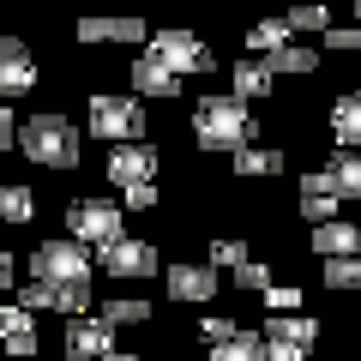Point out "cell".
Returning a JSON list of instances; mask_svg holds the SVG:
<instances>
[{"instance_id":"33","label":"cell","mask_w":361,"mask_h":361,"mask_svg":"<svg viewBox=\"0 0 361 361\" xmlns=\"http://www.w3.org/2000/svg\"><path fill=\"white\" fill-rule=\"evenodd\" d=\"M319 49H331V54H361V30L355 25H349V30H325V37H319Z\"/></svg>"},{"instance_id":"20","label":"cell","mask_w":361,"mask_h":361,"mask_svg":"<svg viewBox=\"0 0 361 361\" xmlns=\"http://www.w3.org/2000/svg\"><path fill=\"white\" fill-rule=\"evenodd\" d=\"M295 42V30H289V18H259V25L241 30V49L253 54V61H271L277 49H289Z\"/></svg>"},{"instance_id":"10","label":"cell","mask_w":361,"mask_h":361,"mask_svg":"<svg viewBox=\"0 0 361 361\" xmlns=\"http://www.w3.org/2000/svg\"><path fill=\"white\" fill-rule=\"evenodd\" d=\"M61 349H66V361H103V355H115V325L103 319V313H90V319H66V337H61Z\"/></svg>"},{"instance_id":"25","label":"cell","mask_w":361,"mask_h":361,"mask_svg":"<svg viewBox=\"0 0 361 361\" xmlns=\"http://www.w3.org/2000/svg\"><path fill=\"white\" fill-rule=\"evenodd\" d=\"M325 175L337 180L343 199H361V151H331L325 157Z\"/></svg>"},{"instance_id":"22","label":"cell","mask_w":361,"mask_h":361,"mask_svg":"<svg viewBox=\"0 0 361 361\" xmlns=\"http://www.w3.org/2000/svg\"><path fill=\"white\" fill-rule=\"evenodd\" d=\"M97 313H103V319L115 325V331H127V325H151V319H157V307H151L145 295H109Z\"/></svg>"},{"instance_id":"4","label":"cell","mask_w":361,"mask_h":361,"mask_svg":"<svg viewBox=\"0 0 361 361\" xmlns=\"http://www.w3.org/2000/svg\"><path fill=\"white\" fill-rule=\"evenodd\" d=\"M66 235H73L78 247H90V253H109L115 241H127V211H121V199H73L66 205Z\"/></svg>"},{"instance_id":"35","label":"cell","mask_w":361,"mask_h":361,"mask_svg":"<svg viewBox=\"0 0 361 361\" xmlns=\"http://www.w3.org/2000/svg\"><path fill=\"white\" fill-rule=\"evenodd\" d=\"M18 121H25V115H13V109L0 103V157H6V151H18Z\"/></svg>"},{"instance_id":"7","label":"cell","mask_w":361,"mask_h":361,"mask_svg":"<svg viewBox=\"0 0 361 361\" xmlns=\"http://www.w3.org/2000/svg\"><path fill=\"white\" fill-rule=\"evenodd\" d=\"M145 49H151L175 78H187V73H199V78L217 73V54H211V42L193 37V30H151V42H145Z\"/></svg>"},{"instance_id":"39","label":"cell","mask_w":361,"mask_h":361,"mask_svg":"<svg viewBox=\"0 0 361 361\" xmlns=\"http://www.w3.org/2000/svg\"><path fill=\"white\" fill-rule=\"evenodd\" d=\"M355 18H361V0H355Z\"/></svg>"},{"instance_id":"11","label":"cell","mask_w":361,"mask_h":361,"mask_svg":"<svg viewBox=\"0 0 361 361\" xmlns=\"http://www.w3.org/2000/svg\"><path fill=\"white\" fill-rule=\"evenodd\" d=\"M127 90L139 97V103H175V97H180V78L145 49V54H133V66H127Z\"/></svg>"},{"instance_id":"40","label":"cell","mask_w":361,"mask_h":361,"mask_svg":"<svg viewBox=\"0 0 361 361\" xmlns=\"http://www.w3.org/2000/svg\"><path fill=\"white\" fill-rule=\"evenodd\" d=\"M0 37H6V30H0Z\"/></svg>"},{"instance_id":"34","label":"cell","mask_w":361,"mask_h":361,"mask_svg":"<svg viewBox=\"0 0 361 361\" xmlns=\"http://www.w3.org/2000/svg\"><path fill=\"white\" fill-rule=\"evenodd\" d=\"M163 205V187H133V193H121V211H157Z\"/></svg>"},{"instance_id":"38","label":"cell","mask_w":361,"mask_h":361,"mask_svg":"<svg viewBox=\"0 0 361 361\" xmlns=\"http://www.w3.org/2000/svg\"><path fill=\"white\" fill-rule=\"evenodd\" d=\"M103 361H145V355H133V349H115V355H103Z\"/></svg>"},{"instance_id":"1","label":"cell","mask_w":361,"mask_h":361,"mask_svg":"<svg viewBox=\"0 0 361 361\" xmlns=\"http://www.w3.org/2000/svg\"><path fill=\"white\" fill-rule=\"evenodd\" d=\"M18 151H25V163L66 175V169L85 163V127L66 121L61 109H37V115L18 121Z\"/></svg>"},{"instance_id":"9","label":"cell","mask_w":361,"mask_h":361,"mask_svg":"<svg viewBox=\"0 0 361 361\" xmlns=\"http://www.w3.org/2000/svg\"><path fill=\"white\" fill-rule=\"evenodd\" d=\"M163 289H169V301L175 307H211L217 301V289H223V271H211L205 259H175V265L163 271Z\"/></svg>"},{"instance_id":"14","label":"cell","mask_w":361,"mask_h":361,"mask_svg":"<svg viewBox=\"0 0 361 361\" xmlns=\"http://www.w3.org/2000/svg\"><path fill=\"white\" fill-rule=\"evenodd\" d=\"M37 313H25L18 301H0V355H13V361H30L37 355Z\"/></svg>"},{"instance_id":"17","label":"cell","mask_w":361,"mask_h":361,"mask_svg":"<svg viewBox=\"0 0 361 361\" xmlns=\"http://www.w3.org/2000/svg\"><path fill=\"white\" fill-rule=\"evenodd\" d=\"M307 247L319 253V265H325V259H361V223L337 217V223H325V229H313Z\"/></svg>"},{"instance_id":"32","label":"cell","mask_w":361,"mask_h":361,"mask_svg":"<svg viewBox=\"0 0 361 361\" xmlns=\"http://www.w3.org/2000/svg\"><path fill=\"white\" fill-rule=\"evenodd\" d=\"M337 205H343V199H307V193L295 199V211H301V217L313 223V229H325V223H337Z\"/></svg>"},{"instance_id":"36","label":"cell","mask_w":361,"mask_h":361,"mask_svg":"<svg viewBox=\"0 0 361 361\" xmlns=\"http://www.w3.org/2000/svg\"><path fill=\"white\" fill-rule=\"evenodd\" d=\"M6 289H18V259L0 247V301H6Z\"/></svg>"},{"instance_id":"6","label":"cell","mask_w":361,"mask_h":361,"mask_svg":"<svg viewBox=\"0 0 361 361\" xmlns=\"http://www.w3.org/2000/svg\"><path fill=\"white\" fill-rule=\"evenodd\" d=\"M97 271L103 277H115V283H151V277H163V247L157 241H139V235H127V241H115L109 253H97Z\"/></svg>"},{"instance_id":"37","label":"cell","mask_w":361,"mask_h":361,"mask_svg":"<svg viewBox=\"0 0 361 361\" xmlns=\"http://www.w3.org/2000/svg\"><path fill=\"white\" fill-rule=\"evenodd\" d=\"M265 361H313V355H301V349H289V343H271V337H265Z\"/></svg>"},{"instance_id":"15","label":"cell","mask_w":361,"mask_h":361,"mask_svg":"<svg viewBox=\"0 0 361 361\" xmlns=\"http://www.w3.org/2000/svg\"><path fill=\"white\" fill-rule=\"evenodd\" d=\"M265 337H271V343L301 349V355H313V349H319V337H325V325L313 319V313H271V319H265Z\"/></svg>"},{"instance_id":"29","label":"cell","mask_w":361,"mask_h":361,"mask_svg":"<svg viewBox=\"0 0 361 361\" xmlns=\"http://www.w3.org/2000/svg\"><path fill=\"white\" fill-rule=\"evenodd\" d=\"M54 301H61V289H54V283H37V277L18 283V307H25V313H54Z\"/></svg>"},{"instance_id":"27","label":"cell","mask_w":361,"mask_h":361,"mask_svg":"<svg viewBox=\"0 0 361 361\" xmlns=\"http://www.w3.org/2000/svg\"><path fill=\"white\" fill-rule=\"evenodd\" d=\"M199 343H205L211 349V355H217V349L223 343H235V337H241V319H229V313H205V319H199Z\"/></svg>"},{"instance_id":"18","label":"cell","mask_w":361,"mask_h":361,"mask_svg":"<svg viewBox=\"0 0 361 361\" xmlns=\"http://www.w3.org/2000/svg\"><path fill=\"white\" fill-rule=\"evenodd\" d=\"M283 163H289V157L277 151V145H247V151L229 157L235 180H277V175H283Z\"/></svg>"},{"instance_id":"28","label":"cell","mask_w":361,"mask_h":361,"mask_svg":"<svg viewBox=\"0 0 361 361\" xmlns=\"http://www.w3.org/2000/svg\"><path fill=\"white\" fill-rule=\"evenodd\" d=\"M229 283H235V289H241V295H265V289H271V283H277V271H271V265H265V259H247V265H241V271H235Z\"/></svg>"},{"instance_id":"16","label":"cell","mask_w":361,"mask_h":361,"mask_svg":"<svg viewBox=\"0 0 361 361\" xmlns=\"http://www.w3.org/2000/svg\"><path fill=\"white\" fill-rule=\"evenodd\" d=\"M325 127H331V151H361V90H343L325 109Z\"/></svg>"},{"instance_id":"23","label":"cell","mask_w":361,"mask_h":361,"mask_svg":"<svg viewBox=\"0 0 361 361\" xmlns=\"http://www.w3.org/2000/svg\"><path fill=\"white\" fill-rule=\"evenodd\" d=\"M30 217H37V193H30L25 180H0V223L25 229Z\"/></svg>"},{"instance_id":"24","label":"cell","mask_w":361,"mask_h":361,"mask_svg":"<svg viewBox=\"0 0 361 361\" xmlns=\"http://www.w3.org/2000/svg\"><path fill=\"white\" fill-rule=\"evenodd\" d=\"M247 259H253V241H241V235H217V241L205 247V265L211 271H229V277L247 265Z\"/></svg>"},{"instance_id":"19","label":"cell","mask_w":361,"mask_h":361,"mask_svg":"<svg viewBox=\"0 0 361 361\" xmlns=\"http://www.w3.org/2000/svg\"><path fill=\"white\" fill-rule=\"evenodd\" d=\"M277 90V78H271L265 61H253V54H241V61L229 66V97H241V103H259V97H271Z\"/></svg>"},{"instance_id":"12","label":"cell","mask_w":361,"mask_h":361,"mask_svg":"<svg viewBox=\"0 0 361 361\" xmlns=\"http://www.w3.org/2000/svg\"><path fill=\"white\" fill-rule=\"evenodd\" d=\"M25 90H37V54H30V42L0 37V103L25 97Z\"/></svg>"},{"instance_id":"8","label":"cell","mask_w":361,"mask_h":361,"mask_svg":"<svg viewBox=\"0 0 361 361\" xmlns=\"http://www.w3.org/2000/svg\"><path fill=\"white\" fill-rule=\"evenodd\" d=\"M157 169H163V151H157L151 139H139V145H115L109 163H103V175H109L115 193H133V187H157Z\"/></svg>"},{"instance_id":"13","label":"cell","mask_w":361,"mask_h":361,"mask_svg":"<svg viewBox=\"0 0 361 361\" xmlns=\"http://www.w3.org/2000/svg\"><path fill=\"white\" fill-rule=\"evenodd\" d=\"M73 37L85 42V49H103V42H121V49H139V42H151V30H145V18H78Z\"/></svg>"},{"instance_id":"30","label":"cell","mask_w":361,"mask_h":361,"mask_svg":"<svg viewBox=\"0 0 361 361\" xmlns=\"http://www.w3.org/2000/svg\"><path fill=\"white\" fill-rule=\"evenodd\" d=\"M289 30H295V37H325V30H331V13H325V6H295V13H289Z\"/></svg>"},{"instance_id":"3","label":"cell","mask_w":361,"mask_h":361,"mask_svg":"<svg viewBox=\"0 0 361 361\" xmlns=\"http://www.w3.org/2000/svg\"><path fill=\"white\" fill-rule=\"evenodd\" d=\"M145 127H151V121H145V103L133 90H90L85 97V133L97 145H109V151H115V145H139Z\"/></svg>"},{"instance_id":"26","label":"cell","mask_w":361,"mask_h":361,"mask_svg":"<svg viewBox=\"0 0 361 361\" xmlns=\"http://www.w3.org/2000/svg\"><path fill=\"white\" fill-rule=\"evenodd\" d=\"M319 289H331V295H355V289H361V259H325V265H319Z\"/></svg>"},{"instance_id":"31","label":"cell","mask_w":361,"mask_h":361,"mask_svg":"<svg viewBox=\"0 0 361 361\" xmlns=\"http://www.w3.org/2000/svg\"><path fill=\"white\" fill-rule=\"evenodd\" d=\"M265 313H301V301H307V289H295V283H271L265 295Z\"/></svg>"},{"instance_id":"21","label":"cell","mask_w":361,"mask_h":361,"mask_svg":"<svg viewBox=\"0 0 361 361\" xmlns=\"http://www.w3.org/2000/svg\"><path fill=\"white\" fill-rule=\"evenodd\" d=\"M319 61H325L319 49H307V42H289V49H277L265 66H271V78H307V73H319Z\"/></svg>"},{"instance_id":"5","label":"cell","mask_w":361,"mask_h":361,"mask_svg":"<svg viewBox=\"0 0 361 361\" xmlns=\"http://www.w3.org/2000/svg\"><path fill=\"white\" fill-rule=\"evenodd\" d=\"M25 265H30L37 283H54V289H73V283H90V277H97V253L78 247L73 235H61V241H37Z\"/></svg>"},{"instance_id":"2","label":"cell","mask_w":361,"mask_h":361,"mask_svg":"<svg viewBox=\"0 0 361 361\" xmlns=\"http://www.w3.org/2000/svg\"><path fill=\"white\" fill-rule=\"evenodd\" d=\"M193 145L211 157H235L247 145H259V121H253V103L241 97H199L193 103Z\"/></svg>"}]
</instances>
